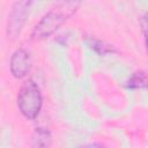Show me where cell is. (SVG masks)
<instances>
[{
	"instance_id": "cell-7",
	"label": "cell",
	"mask_w": 148,
	"mask_h": 148,
	"mask_svg": "<svg viewBox=\"0 0 148 148\" xmlns=\"http://www.w3.org/2000/svg\"><path fill=\"white\" fill-rule=\"evenodd\" d=\"M91 47L97 51L99 54H105V53H109V52H112V47H110L109 45H105L104 43L97 40V42H94L91 44Z\"/></svg>"
},
{
	"instance_id": "cell-5",
	"label": "cell",
	"mask_w": 148,
	"mask_h": 148,
	"mask_svg": "<svg viewBox=\"0 0 148 148\" xmlns=\"http://www.w3.org/2000/svg\"><path fill=\"white\" fill-rule=\"evenodd\" d=\"M51 145V134L45 128H36L32 135L34 147H49Z\"/></svg>"
},
{
	"instance_id": "cell-8",
	"label": "cell",
	"mask_w": 148,
	"mask_h": 148,
	"mask_svg": "<svg viewBox=\"0 0 148 148\" xmlns=\"http://www.w3.org/2000/svg\"><path fill=\"white\" fill-rule=\"evenodd\" d=\"M141 27H142V31H143V35H145L146 47H147V52H148V13L142 17V20H141Z\"/></svg>"
},
{
	"instance_id": "cell-4",
	"label": "cell",
	"mask_w": 148,
	"mask_h": 148,
	"mask_svg": "<svg viewBox=\"0 0 148 148\" xmlns=\"http://www.w3.org/2000/svg\"><path fill=\"white\" fill-rule=\"evenodd\" d=\"M30 68H31V59H30L29 53L22 49L16 50L10 58L12 74L15 77L21 79L29 73Z\"/></svg>"
},
{
	"instance_id": "cell-6",
	"label": "cell",
	"mask_w": 148,
	"mask_h": 148,
	"mask_svg": "<svg viewBox=\"0 0 148 148\" xmlns=\"http://www.w3.org/2000/svg\"><path fill=\"white\" fill-rule=\"evenodd\" d=\"M126 88L138 89V88H148V75L143 72L134 73L131 79L127 81Z\"/></svg>"
},
{
	"instance_id": "cell-1",
	"label": "cell",
	"mask_w": 148,
	"mask_h": 148,
	"mask_svg": "<svg viewBox=\"0 0 148 148\" xmlns=\"http://www.w3.org/2000/svg\"><path fill=\"white\" fill-rule=\"evenodd\" d=\"M79 5V0H67L66 3L50 10L35 27L32 31L34 39H40L50 36L54 30H57L68 16H71Z\"/></svg>"
},
{
	"instance_id": "cell-3",
	"label": "cell",
	"mask_w": 148,
	"mask_h": 148,
	"mask_svg": "<svg viewBox=\"0 0 148 148\" xmlns=\"http://www.w3.org/2000/svg\"><path fill=\"white\" fill-rule=\"evenodd\" d=\"M32 0H20L13 8L9 20H8V36L15 38L23 25V22L27 16V9Z\"/></svg>"
},
{
	"instance_id": "cell-2",
	"label": "cell",
	"mask_w": 148,
	"mask_h": 148,
	"mask_svg": "<svg viewBox=\"0 0 148 148\" xmlns=\"http://www.w3.org/2000/svg\"><path fill=\"white\" fill-rule=\"evenodd\" d=\"M17 105L21 113L28 119H35L42 108V94L34 80L25 81L17 95Z\"/></svg>"
}]
</instances>
